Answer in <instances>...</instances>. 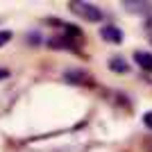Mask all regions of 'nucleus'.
Returning a JSON list of instances; mask_svg holds the SVG:
<instances>
[{"mask_svg":"<svg viewBox=\"0 0 152 152\" xmlns=\"http://www.w3.org/2000/svg\"><path fill=\"white\" fill-rule=\"evenodd\" d=\"M134 61L139 64L143 70L152 73V52H145V50H136L134 52Z\"/></svg>","mask_w":152,"mask_h":152,"instance_id":"nucleus-5","label":"nucleus"},{"mask_svg":"<svg viewBox=\"0 0 152 152\" xmlns=\"http://www.w3.org/2000/svg\"><path fill=\"white\" fill-rule=\"evenodd\" d=\"M27 43H41V34L39 32H30L27 34Z\"/></svg>","mask_w":152,"mask_h":152,"instance_id":"nucleus-10","label":"nucleus"},{"mask_svg":"<svg viewBox=\"0 0 152 152\" xmlns=\"http://www.w3.org/2000/svg\"><path fill=\"white\" fill-rule=\"evenodd\" d=\"M100 37L104 39V41H111V43H121L123 41V32L116 25H104V27H100Z\"/></svg>","mask_w":152,"mask_h":152,"instance_id":"nucleus-4","label":"nucleus"},{"mask_svg":"<svg viewBox=\"0 0 152 152\" xmlns=\"http://www.w3.org/2000/svg\"><path fill=\"white\" fill-rule=\"evenodd\" d=\"M123 7H125V9H129V12H145V9H150V5H148V2H132V0H125V2H123Z\"/></svg>","mask_w":152,"mask_h":152,"instance_id":"nucleus-8","label":"nucleus"},{"mask_svg":"<svg viewBox=\"0 0 152 152\" xmlns=\"http://www.w3.org/2000/svg\"><path fill=\"white\" fill-rule=\"evenodd\" d=\"M143 125H145L148 129H152V111H145V114H143Z\"/></svg>","mask_w":152,"mask_h":152,"instance_id":"nucleus-11","label":"nucleus"},{"mask_svg":"<svg viewBox=\"0 0 152 152\" xmlns=\"http://www.w3.org/2000/svg\"><path fill=\"white\" fill-rule=\"evenodd\" d=\"M9 41H12V32H9V30H2V32H0V48H2L5 43H9Z\"/></svg>","mask_w":152,"mask_h":152,"instance_id":"nucleus-9","label":"nucleus"},{"mask_svg":"<svg viewBox=\"0 0 152 152\" xmlns=\"http://www.w3.org/2000/svg\"><path fill=\"white\" fill-rule=\"evenodd\" d=\"M68 9H70L73 14H77L80 18L89 20V23H98V20H102V12H100L95 5H91V2H80V0H73V2H68Z\"/></svg>","mask_w":152,"mask_h":152,"instance_id":"nucleus-1","label":"nucleus"},{"mask_svg":"<svg viewBox=\"0 0 152 152\" xmlns=\"http://www.w3.org/2000/svg\"><path fill=\"white\" fill-rule=\"evenodd\" d=\"M5 77H9V70H5V68H0V80H5Z\"/></svg>","mask_w":152,"mask_h":152,"instance_id":"nucleus-12","label":"nucleus"},{"mask_svg":"<svg viewBox=\"0 0 152 152\" xmlns=\"http://www.w3.org/2000/svg\"><path fill=\"white\" fill-rule=\"evenodd\" d=\"M109 70H114V73L123 75V73H127V70H129V64H127L123 57H114L111 61H109Z\"/></svg>","mask_w":152,"mask_h":152,"instance_id":"nucleus-6","label":"nucleus"},{"mask_svg":"<svg viewBox=\"0 0 152 152\" xmlns=\"http://www.w3.org/2000/svg\"><path fill=\"white\" fill-rule=\"evenodd\" d=\"M64 27H66L64 34H66L70 41H75V43H82V41H84V34H82V30H80L77 25H64Z\"/></svg>","mask_w":152,"mask_h":152,"instance_id":"nucleus-7","label":"nucleus"},{"mask_svg":"<svg viewBox=\"0 0 152 152\" xmlns=\"http://www.w3.org/2000/svg\"><path fill=\"white\" fill-rule=\"evenodd\" d=\"M64 80L70 82V84H82V86L93 84V82H91V75L86 73V70H82V68H68V70H64Z\"/></svg>","mask_w":152,"mask_h":152,"instance_id":"nucleus-2","label":"nucleus"},{"mask_svg":"<svg viewBox=\"0 0 152 152\" xmlns=\"http://www.w3.org/2000/svg\"><path fill=\"white\" fill-rule=\"evenodd\" d=\"M48 45L55 48V50H77V43L70 41L66 34H64V37H50L48 39Z\"/></svg>","mask_w":152,"mask_h":152,"instance_id":"nucleus-3","label":"nucleus"}]
</instances>
